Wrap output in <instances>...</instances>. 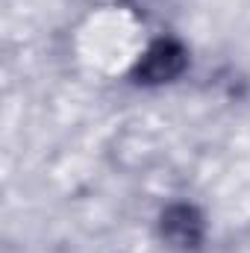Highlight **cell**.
<instances>
[{
  "instance_id": "2",
  "label": "cell",
  "mask_w": 250,
  "mask_h": 253,
  "mask_svg": "<svg viewBox=\"0 0 250 253\" xmlns=\"http://www.w3.org/2000/svg\"><path fill=\"white\" fill-rule=\"evenodd\" d=\"M159 236L174 251H197L206 239V221L197 206L171 203L159 215Z\"/></svg>"
},
{
  "instance_id": "1",
  "label": "cell",
  "mask_w": 250,
  "mask_h": 253,
  "mask_svg": "<svg viewBox=\"0 0 250 253\" xmlns=\"http://www.w3.org/2000/svg\"><path fill=\"white\" fill-rule=\"evenodd\" d=\"M186 68L188 50L177 39H156L135 62L129 80L138 85H162V83H174L177 77H183Z\"/></svg>"
}]
</instances>
